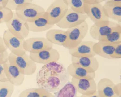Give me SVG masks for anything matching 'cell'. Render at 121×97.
Returning <instances> with one entry per match:
<instances>
[{"mask_svg": "<svg viewBox=\"0 0 121 97\" xmlns=\"http://www.w3.org/2000/svg\"><path fill=\"white\" fill-rule=\"evenodd\" d=\"M53 44L45 37H32L24 40L23 47L25 51L29 53H38L43 50L53 48Z\"/></svg>", "mask_w": 121, "mask_h": 97, "instance_id": "9", "label": "cell"}, {"mask_svg": "<svg viewBox=\"0 0 121 97\" xmlns=\"http://www.w3.org/2000/svg\"><path fill=\"white\" fill-rule=\"evenodd\" d=\"M45 12L43 7L33 3L20 6L15 11L17 16L27 22H33Z\"/></svg>", "mask_w": 121, "mask_h": 97, "instance_id": "4", "label": "cell"}, {"mask_svg": "<svg viewBox=\"0 0 121 97\" xmlns=\"http://www.w3.org/2000/svg\"><path fill=\"white\" fill-rule=\"evenodd\" d=\"M104 41L114 43L121 41V25L120 24L116 29L106 36L101 38L98 41Z\"/></svg>", "mask_w": 121, "mask_h": 97, "instance_id": "26", "label": "cell"}, {"mask_svg": "<svg viewBox=\"0 0 121 97\" xmlns=\"http://www.w3.org/2000/svg\"><path fill=\"white\" fill-rule=\"evenodd\" d=\"M120 24L121 23L110 21L94 23L91 27L89 33L93 39L99 41L101 38L108 35Z\"/></svg>", "mask_w": 121, "mask_h": 97, "instance_id": "7", "label": "cell"}, {"mask_svg": "<svg viewBox=\"0 0 121 97\" xmlns=\"http://www.w3.org/2000/svg\"><path fill=\"white\" fill-rule=\"evenodd\" d=\"M114 91L116 94L119 97H121V83L115 84L114 87Z\"/></svg>", "mask_w": 121, "mask_h": 97, "instance_id": "35", "label": "cell"}, {"mask_svg": "<svg viewBox=\"0 0 121 97\" xmlns=\"http://www.w3.org/2000/svg\"><path fill=\"white\" fill-rule=\"evenodd\" d=\"M47 40L53 44L64 46L67 40L66 31L60 29H50L46 33Z\"/></svg>", "mask_w": 121, "mask_h": 97, "instance_id": "22", "label": "cell"}, {"mask_svg": "<svg viewBox=\"0 0 121 97\" xmlns=\"http://www.w3.org/2000/svg\"><path fill=\"white\" fill-rule=\"evenodd\" d=\"M70 76L68 71L60 75L43 74L38 72L36 76V83L38 88L54 93L61 89L69 81Z\"/></svg>", "mask_w": 121, "mask_h": 97, "instance_id": "1", "label": "cell"}, {"mask_svg": "<svg viewBox=\"0 0 121 97\" xmlns=\"http://www.w3.org/2000/svg\"><path fill=\"white\" fill-rule=\"evenodd\" d=\"M72 64L83 67L89 72H95L99 66V63L95 57H75L71 56Z\"/></svg>", "mask_w": 121, "mask_h": 97, "instance_id": "17", "label": "cell"}, {"mask_svg": "<svg viewBox=\"0 0 121 97\" xmlns=\"http://www.w3.org/2000/svg\"><path fill=\"white\" fill-rule=\"evenodd\" d=\"M9 53L7 51L2 52L0 51V64H4L8 61Z\"/></svg>", "mask_w": 121, "mask_h": 97, "instance_id": "33", "label": "cell"}, {"mask_svg": "<svg viewBox=\"0 0 121 97\" xmlns=\"http://www.w3.org/2000/svg\"><path fill=\"white\" fill-rule=\"evenodd\" d=\"M76 87L71 81H68L62 87L54 93L55 97H77Z\"/></svg>", "mask_w": 121, "mask_h": 97, "instance_id": "24", "label": "cell"}, {"mask_svg": "<svg viewBox=\"0 0 121 97\" xmlns=\"http://www.w3.org/2000/svg\"><path fill=\"white\" fill-rule=\"evenodd\" d=\"M13 12L5 7L0 9V24L7 23L13 18Z\"/></svg>", "mask_w": 121, "mask_h": 97, "instance_id": "29", "label": "cell"}, {"mask_svg": "<svg viewBox=\"0 0 121 97\" xmlns=\"http://www.w3.org/2000/svg\"><path fill=\"white\" fill-rule=\"evenodd\" d=\"M104 2L103 0H85V3L87 4H101Z\"/></svg>", "mask_w": 121, "mask_h": 97, "instance_id": "37", "label": "cell"}, {"mask_svg": "<svg viewBox=\"0 0 121 97\" xmlns=\"http://www.w3.org/2000/svg\"><path fill=\"white\" fill-rule=\"evenodd\" d=\"M28 24L30 31L33 32H42L48 31L54 26L49 23L46 12L33 22H28Z\"/></svg>", "mask_w": 121, "mask_h": 97, "instance_id": "20", "label": "cell"}, {"mask_svg": "<svg viewBox=\"0 0 121 97\" xmlns=\"http://www.w3.org/2000/svg\"><path fill=\"white\" fill-rule=\"evenodd\" d=\"M31 3H33L32 0H8L6 7L12 11H16L20 6Z\"/></svg>", "mask_w": 121, "mask_h": 97, "instance_id": "28", "label": "cell"}, {"mask_svg": "<svg viewBox=\"0 0 121 97\" xmlns=\"http://www.w3.org/2000/svg\"><path fill=\"white\" fill-rule=\"evenodd\" d=\"M30 58L36 64H47L52 62H58L60 58L59 52L53 48L43 50L38 53H30Z\"/></svg>", "mask_w": 121, "mask_h": 97, "instance_id": "11", "label": "cell"}, {"mask_svg": "<svg viewBox=\"0 0 121 97\" xmlns=\"http://www.w3.org/2000/svg\"><path fill=\"white\" fill-rule=\"evenodd\" d=\"M68 9L66 0H55L46 11L49 23L53 25L57 24L65 16Z\"/></svg>", "mask_w": 121, "mask_h": 97, "instance_id": "5", "label": "cell"}, {"mask_svg": "<svg viewBox=\"0 0 121 97\" xmlns=\"http://www.w3.org/2000/svg\"><path fill=\"white\" fill-rule=\"evenodd\" d=\"M8 62L17 67L24 75H33L36 70V63L26 53L17 55L10 53L8 56Z\"/></svg>", "mask_w": 121, "mask_h": 97, "instance_id": "2", "label": "cell"}, {"mask_svg": "<svg viewBox=\"0 0 121 97\" xmlns=\"http://www.w3.org/2000/svg\"><path fill=\"white\" fill-rule=\"evenodd\" d=\"M67 70L70 76L76 79H94L95 77V72H89L83 67L72 63L68 66Z\"/></svg>", "mask_w": 121, "mask_h": 97, "instance_id": "21", "label": "cell"}, {"mask_svg": "<svg viewBox=\"0 0 121 97\" xmlns=\"http://www.w3.org/2000/svg\"><path fill=\"white\" fill-rule=\"evenodd\" d=\"M7 50V47L5 46L3 37L0 36V51L2 52L6 51Z\"/></svg>", "mask_w": 121, "mask_h": 97, "instance_id": "36", "label": "cell"}, {"mask_svg": "<svg viewBox=\"0 0 121 97\" xmlns=\"http://www.w3.org/2000/svg\"><path fill=\"white\" fill-rule=\"evenodd\" d=\"M71 82L75 85L78 92L82 95L91 96L97 91V84L94 79H76L72 78Z\"/></svg>", "mask_w": 121, "mask_h": 97, "instance_id": "13", "label": "cell"}, {"mask_svg": "<svg viewBox=\"0 0 121 97\" xmlns=\"http://www.w3.org/2000/svg\"><path fill=\"white\" fill-rule=\"evenodd\" d=\"M88 30L89 26L86 21L76 27L67 29V40L63 47L67 49L74 48L83 41Z\"/></svg>", "mask_w": 121, "mask_h": 97, "instance_id": "3", "label": "cell"}, {"mask_svg": "<svg viewBox=\"0 0 121 97\" xmlns=\"http://www.w3.org/2000/svg\"><path fill=\"white\" fill-rule=\"evenodd\" d=\"M87 18L86 14H78L69 8L65 16L56 25L62 29H69L86 22Z\"/></svg>", "mask_w": 121, "mask_h": 97, "instance_id": "10", "label": "cell"}, {"mask_svg": "<svg viewBox=\"0 0 121 97\" xmlns=\"http://www.w3.org/2000/svg\"><path fill=\"white\" fill-rule=\"evenodd\" d=\"M3 38L5 46L11 53L17 55H22L26 53L23 47L25 40L17 37L8 29L4 32Z\"/></svg>", "mask_w": 121, "mask_h": 97, "instance_id": "8", "label": "cell"}, {"mask_svg": "<svg viewBox=\"0 0 121 97\" xmlns=\"http://www.w3.org/2000/svg\"><path fill=\"white\" fill-rule=\"evenodd\" d=\"M5 72L7 80L15 86L21 85L24 82L25 75L16 66L10 64L8 61L4 64Z\"/></svg>", "mask_w": 121, "mask_h": 97, "instance_id": "15", "label": "cell"}, {"mask_svg": "<svg viewBox=\"0 0 121 97\" xmlns=\"http://www.w3.org/2000/svg\"><path fill=\"white\" fill-rule=\"evenodd\" d=\"M4 64H0V82L7 81L5 72Z\"/></svg>", "mask_w": 121, "mask_h": 97, "instance_id": "32", "label": "cell"}, {"mask_svg": "<svg viewBox=\"0 0 121 97\" xmlns=\"http://www.w3.org/2000/svg\"><path fill=\"white\" fill-rule=\"evenodd\" d=\"M68 7L78 14L85 15V0H66Z\"/></svg>", "mask_w": 121, "mask_h": 97, "instance_id": "25", "label": "cell"}, {"mask_svg": "<svg viewBox=\"0 0 121 97\" xmlns=\"http://www.w3.org/2000/svg\"><path fill=\"white\" fill-rule=\"evenodd\" d=\"M8 0H0V9L6 7Z\"/></svg>", "mask_w": 121, "mask_h": 97, "instance_id": "38", "label": "cell"}, {"mask_svg": "<svg viewBox=\"0 0 121 97\" xmlns=\"http://www.w3.org/2000/svg\"><path fill=\"white\" fill-rule=\"evenodd\" d=\"M40 97H55L54 94L44 89L40 88Z\"/></svg>", "mask_w": 121, "mask_h": 97, "instance_id": "34", "label": "cell"}, {"mask_svg": "<svg viewBox=\"0 0 121 97\" xmlns=\"http://www.w3.org/2000/svg\"><path fill=\"white\" fill-rule=\"evenodd\" d=\"M107 16L119 23L121 22V1L108 0L103 5Z\"/></svg>", "mask_w": 121, "mask_h": 97, "instance_id": "16", "label": "cell"}, {"mask_svg": "<svg viewBox=\"0 0 121 97\" xmlns=\"http://www.w3.org/2000/svg\"><path fill=\"white\" fill-rule=\"evenodd\" d=\"M18 97H40L39 88H31L22 91Z\"/></svg>", "mask_w": 121, "mask_h": 97, "instance_id": "30", "label": "cell"}, {"mask_svg": "<svg viewBox=\"0 0 121 97\" xmlns=\"http://www.w3.org/2000/svg\"><path fill=\"white\" fill-rule=\"evenodd\" d=\"M114 83L107 78L100 79L97 84V92L100 97H119L114 92Z\"/></svg>", "mask_w": 121, "mask_h": 97, "instance_id": "18", "label": "cell"}, {"mask_svg": "<svg viewBox=\"0 0 121 97\" xmlns=\"http://www.w3.org/2000/svg\"><path fill=\"white\" fill-rule=\"evenodd\" d=\"M81 97H100L98 95L97 91L94 94V95H91V96H85V95H82L81 96H80Z\"/></svg>", "mask_w": 121, "mask_h": 97, "instance_id": "39", "label": "cell"}, {"mask_svg": "<svg viewBox=\"0 0 121 97\" xmlns=\"http://www.w3.org/2000/svg\"><path fill=\"white\" fill-rule=\"evenodd\" d=\"M112 59H121V41L116 43L113 54L111 56Z\"/></svg>", "mask_w": 121, "mask_h": 97, "instance_id": "31", "label": "cell"}, {"mask_svg": "<svg viewBox=\"0 0 121 97\" xmlns=\"http://www.w3.org/2000/svg\"><path fill=\"white\" fill-rule=\"evenodd\" d=\"M67 71L64 66L58 62H52L44 65L38 71L39 73L43 74H62Z\"/></svg>", "mask_w": 121, "mask_h": 97, "instance_id": "23", "label": "cell"}, {"mask_svg": "<svg viewBox=\"0 0 121 97\" xmlns=\"http://www.w3.org/2000/svg\"><path fill=\"white\" fill-rule=\"evenodd\" d=\"M8 30L17 37L25 40L29 34L30 30L28 22L19 18L13 12V18L6 23Z\"/></svg>", "mask_w": 121, "mask_h": 97, "instance_id": "6", "label": "cell"}, {"mask_svg": "<svg viewBox=\"0 0 121 97\" xmlns=\"http://www.w3.org/2000/svg\"><path fill=\"white\" fill-rule=\"evenodd\" d=\"M85 14L94 23L109 21L105 14L103 5L101 4H86Z\"/></svg>", "mask_w": 121, "mask_h": 97, "instance_id": "12", "label": "cell"}, {"mask_svg": "<svg viewBox=\"0 0 121 97\" xmlns=\"http://www.w3.org/2000/svg\"><path fill=\"white\" fill-rule=\"evenodd\" d=\"M95 42L91 41H82L77 46L71 49H68L71 56L75 57H95L96 54L93 51Z\"/></svg>", "mask_w": 121, "mask_h": 97, "instance_id": "14", "label": "cell"}, {"mask_svg": "<svg viewBox=\"0 0 121 97\" xmlns=\"http://www.w3.org/2000/svg\"><path fill=\"white\" fill-rule=\"evenodd\" d=\"M77 97H81L80 96H77Z\"/></svg>", "mask_w": 121, "mask_h": 97, "instance_id": "40", "label": "cell"}, {"mask_svg": "<svg viewBox=\"0 0 121 97\" xmlns=\"http://www.w3.org/2000/svg\"><path fill=\"white\" fill-rule=\"evenodd\" d=\"M15 85L9 81L0 82V97H11Z\"/></svg>", "mask_w": 121, "mask_h": 97, "instance_id": "27", "label": "cell"}, {"mask_svg": "<svg viewBox=\"0 0 121 97\" xmlns=\"http://www.w3.org/2000/svg\"><path fill=\"white\" fill-rule=\"evenodd\" d=\"M116 43H110L101 41L95 42L93 47V51L96 55L106 59H112L111 56L113 54Z\"/></svg>", "mask_w": 121, "mask_h": 97, "instance_id": "19", "label": "cell"}]
</instances>
